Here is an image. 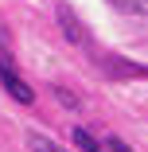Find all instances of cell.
Wrapping results in <instances>:
<instances>
[{"instance_id":"6da1fadb","label":"cell","mask_w":148,"mask_h":152,"mask_svg":"<svg viewBox=\"0 0 148 152\" xmlns=\"http://www.w3.org/2000/svg\"><path fill=\"white\" fill-rule=\"evenodd\" d=\"M0 82H4V90H8V94H12L20 105H31V102H35V90H31V86H27V82L12 70V63H8V58L0 63Z\"/></svg>"},{"instance_id":"7a4b0ae2","label":"cell","mask_w":148,"mask_h":152,"mask_svg":"<svg viewBox=\"0 0 148 152\" xmlns=\"http://www.w3.org/2000/svg\"><path fill=\"white\" fill-rule=\"evenodd\" d=\"M55 12H58V27H63V35H66L70 43H86V39H90V35H86V27H82V20L70 12V4H58Z\"/></svg>"},{"instance_id":"3957f363","label":"cell","mask_w":148,"mask_h":152,"mask_svg":"<svg viewBox=\"0 0 148 152\" xmlns=\"http://www.w3.org/2000/svg\"><path fill=\"white\" fill-rule=\"evenodd\" d=\"M27 148H31V152H70V148H63V144H58V140H51L47 133H27Z\"/></svg>"},{"instance_id":"277c9868","label":"cell","mask_w":148,"mask_h":152,"mask_svg":"<svg viewBox=\"0 0 148 152\" xmlns=\"http://www.w3.org/2000/svg\"><path fill=\"white\" fill-rule=\"evenodd\" d=\"M70 140H74L82 152H105V148H101V140H94L86 129H74V133H70Z\"/></svg>"},{"instance_id":"5b68a950","label":"cell","mask_w":148,"mask_h":152,"mask_svg":"<svg viewBox=\"0 0 148 152\" xmlns=\"http://www.w3.org/2000/svg\"><path fill=\"white\" fill-rule=\"evenodd\" d=\"M113 8H121V12H136V16H144V0H109Z\"/></svg>"},{"instance_id":"8992f818","label":"cell","mask_w":148,"mask_h":152,"mask_svg":"<svg viewBox=\"0 0 148 152\" xmlns=\"http://www.w3.org/2000/svg\"><path fill=\"white\" fill-rule=\"evenodd\" d=\"M55 98L63 102V105H70V109H78V98L70 94V90H63V86H55Z\"/></svg>"},{"instance_id":"52a82bcc","label":"cell","mask_w":148,"mask_h":152,"mask_svg":"<svg viewBox=\"0 0 148 152\" xmlns=\"http://www.w3.org/2000/svg\"><path fill=\"white\" fill-rule=\"evenodd\" d=\"M109 148H113V152H133V148H129L121 137H109V140H105V152H109Z\"/></svg>"}]
</instances>
